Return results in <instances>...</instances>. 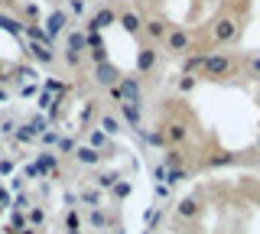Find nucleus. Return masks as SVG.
<instances>
[{"mask_svg": "<svg viewBox=\"0 0 260 234\" xmlns=\"http://www.w3.org/2000/svg\"><path fill=\"white\" fill-rule=\"evenodd\" d=\"M0 101H7V91H4V88H0Z\"/></svg>", "mask_w": 260, "mask_h": 234, "instance_id": "obj_22", "label": "nucleus"}, {"mask_svg": "<svg viewBox=\"0 0 260 234\" xmlns=\"http://www.w3.org/2000/svg\"><path fill=\"white\" fill-rule=\"evenodd\" d=\"M0 4H4V0H0Z\"/></svg>", "mask_w": 260, "mask_h": 234, "instance_id": "obj_23", "label": "nucleus"}, {"mask_svg": "<svg viewBox=\"0 0 260 234\" xmlns=\"http://www.w3.org/2000/svg\"><path fill=\"white\" fill-rule=\"evenodd\" d=\"M120 26H124L130 36H137V33L143 29V23H140V17H137V13H130V10H127V13H120Z\"/></svg>", "mask_w": 260, "mask_h": 234, "instance_id": "obj_9", "label": "nucleus"}, {"mask_svg": "<svg viewBox=\"0 0 260 234\" xmlns=\"http://www.w3.org/2000/svg\"><path fill=\"white\" fill-rule=\"evenodd\" d=\"M65 62H69V65H78V62H81V52H69V49H65Z\"/></svg>", "mask_w": 260, "mask_h": 234, "instance_id": "obj_19", "label": "nucleus"}, {"mask_svg": "<svg viewBox=\"0 0 260 234\" xmlns=\"http://www.w3.org/2000/svg\"><path fill=\"white\" fill-rule=\"evenodd\" d=\"M182 137H185L182 127H169V140H182Z\"/></svg>", "mask_w": 260, "mask_h": 234, "instance_id": "obj_20", "label": "nucleus"}, {"mask_svg": "<svg viewBox=\"0 0 260 234\" xmlns=\"http://www.w3.org/2000/svg\"><path fill=\"white\" fill-rule=\"evenodd\" d=\"M29 55H32L36 62H43V65H52V62H55L52 46H43V43H29Z\"/></svg>", "mask_w": 260, "mask_h": 234, "instance_id": "obj_3", "label": "nucleus"}, {"mask_svg": "<svg viewBox=\"0 0 260 234\" xmlns=\"http://www.w3.org/2000/svg\"><path fill=\"white\" fill-rule=\"evenodd\" d=\"M189 33H182V29H173V33L166 36V49L169 52H189Z\"/></svg>", "mask_w": 260, "mask_h": 234, "instance_id": "obj_1", "label": "nucleus"}, {"mask_svg": "<svg viewBox=\"0 0 260 234\" xmlns=\"http://www.w3.org/2000/svg\"><path fill=\"white\" fill-rule=\"evenodd\" d=\"M247 69H250V72H254V75L260 78V59H250V62H247Z\"/></svg>", "mask_w": 260, "mask_h": 234, "instance_id": "obj_21", "label": "nucleus"}, {"mask_svg": "<svg viewBox=\"0 0 260 234\" xmlns=\"http://www.w3.org/2000/svg\"><path fill=\"white\" fill-rule=\"evenodd\" d=\"M143 29H146V36H150V39H162V36H166V23H162V20L143 23Z\"/></svg>", "mask_w": 260, "mask_h": 234, "instance_id": "obj_12", "label": "nucleus"}, {"mask_svg": "<svg viewBox=\"0 0 260 234\" xmlns=\"http://www.w3.org/2000/svg\"><path fill=\"white\" fill-rule=\"evenodd\" d=\"M137 65H140V72H150L153 65H156V49H140V55H137Z\"/></svg>", "mask_w": 260, "mask_h": 234, "instance_id": "obj_10", "label": "nucleus"}, {"mask_svg": "<svg viewBox=\"0 0 260 234\" xmlns=\"http://www.w3.org/2000/svg\"><path fill=\"white\" fill-rule=\"evenodd\" d=\"M23 33L29 36V43H43V46H52V36L46 33V26H39V23H29V26H23Z\"/></svg>", "mask_w": 260, "mask_h": 234, "instance_id": "obj_7", "label": "nucleus"}, {"mask_svg": "<svg viewBox=\"0 0 260 234\" xmlns=\"http://www.w3.org/2000/svg\"><path fill=\"white\" fill-rule=\"evenodd\" d=\"M88 49V33H69V52H85Z\"/></svg>", "mask_w": 260, "mask_h": 234, "instance_id": "obj_11", "label": "nucleus"}, {"mask_svg": "<svg viewBox=\"0 0 260 234\" xmlns=\"http://www.w3.org/2000/svg\"><path fill=\"white\" fill-rule=\"evenodd\" d=\"M65 23H69V17H65L62 10H55V13H49V20H46V33L52 36V43H55V36L65 29Z\"/></svg>", "mask_w": 260, "mask_h": 234, "instance_id": "obj_4", "label": "nucleus"}, {"mask_svg": "<svg viewBox=\"0 0 260 234\" xmlns=\"http://www.w3.org/2000/svg\"><path fill=\"white\" fill-rule=\"evenodd\" d=\"M205 59H208V55H189V59H185V75H192V72L195 69H199V65H205Z\"/></svg>", "mask_w": 260, "mask_h": 234, "instance_id": "obj_13", "label": "nucleus"}, {"mask_svg": "<svg viewBox=\"0 0 260 234\" xmlns=\"http://www.w3.org/2000/svg\"><path fill=\"white\" fill-rule=\"evenodd\" d=\"M257 98H260V94H257Z\"/></svg>", "mask_w": 260, "mask_h": 234, "instance_id": "obj_24", "label": "nucleus"}, {"mask_svg": "<svg viewBox=\"0 0 260 234\" xmlns=\"http://www.w3.org/2000/svg\"><path fill=\"white\" fill-rule=\"evenodd\" d=\"M234 36H238V23H234V20H218L215 39H221V43H231Z\"/></svg>", "mask_w": 260, "mask_h": 234, "instance_id": "obj_6", "label": "nucleus"}, {"mask_svg": "<svg viewBox=\"0 0 260 234\" xmlns=\"http://www.w3.org/2000/svg\"><path fill=\"white\" fill-rule=\"evenodd\" d=\"M117 20V13L114 10H108V7H104V10H98L94 17H91V23H88V33H98V29H108L111 23Z\"/></svg>", "mask_w": 260, "mask_h": 234, "instance_id": "obj_2", "label": "nucleus"}, {"mask_svg": "<svg viewBox=\"0 0 260 234\" xmlns=\"http://www.w3.org/2000/svg\"><path fill=\"white\" fill-rule=\"evenodd\" d=\"M78 159H81V163H98V153L88 150V147H81V150H78Z\"/></svg>", "mask_w": 260, "mask_h": 234, "instance_id": "obj_15", "label": "nucleus"}, {"mask_svg": "<svg viewBox=\"0 0 260 234\" xmlns=\"http://www.w3.org/2000/svg\"><path fill=\"white\" fill-rule=\"evenodd\" d=\"M104 130H108V133H117V130H120V124H117L114 117H104Z\"/></svg>", "mask_w": 260, "mask_h": 234, "instance_id": "obj_17", "label": "nucleus"}, {"mask_svg": "<svg viewBox=\"0 0 260 234\" xmlns=\"http://www.w3.org/2000/svg\"><path fill=\"white\" fill-rule=\"evenodd\" d=\"M69 10L72 13H85V0H69Z\"/></svg>", "mask_w": 260, "mask_h": 234, "instance_id": "obj_18", "label": "nucleus"}, {"mask_svg": "<svg viewBox=\"0 0 260 234\" xmlns=\"http://www.w3.org/2000/svg\"><path fill=\"white\" fill-rule=\"evenodd\" d=\"M195 212H199V205H195V198H185L182 205H179V215H185V218H192Z\"/></svg>", "mask_w": 260, "mask_h": 234, "instance_id": "obj_14", "label": "nucleus"}, {"mask_svg": "<svg viewBox=\"0 0 260 234\" xmlns=\"http://www.w3.org/2000/svg\"><path fill=\"white\" fill-rule=\"evenodd\" d=\"M179 88H182V91H192V88H195V78L192 75H182V78H179Z\"/></svg>", "mask_w": 260, "mask_h": 234, "instance_id": "obj_16", "label": "nucleus"}, {"mask_svg": "<svg viewBox=\"0 0 260 234\" xmlns=\"http://www.w3.org/2000/svg\"><path fill=\"white\" fill-rule=\"evenodd\" d=\"M94 78H98L101 85H114L120 75H117V69H114V65H108V62H101V65H94Z\"/></svg>", "mask_w": 260, "mask_h": 234, "instance_id": "obj_8", "label": "nucleus"}, {"mask_svg": "<svg viewBox=\"0 0 260 234\" xmlns=\"http://www.w3.org/2000/svg\"><path fill=\"white\" fill-rule=\"evenodd\" d=\"M228 69H231V62H228V55H208V59H205V72H208V75H224V72Z\"/></svg>", "mask_w": 260, "mask_h": 234, "instance_id": "obj_5", "label": "nucleus"}]
</instances>
